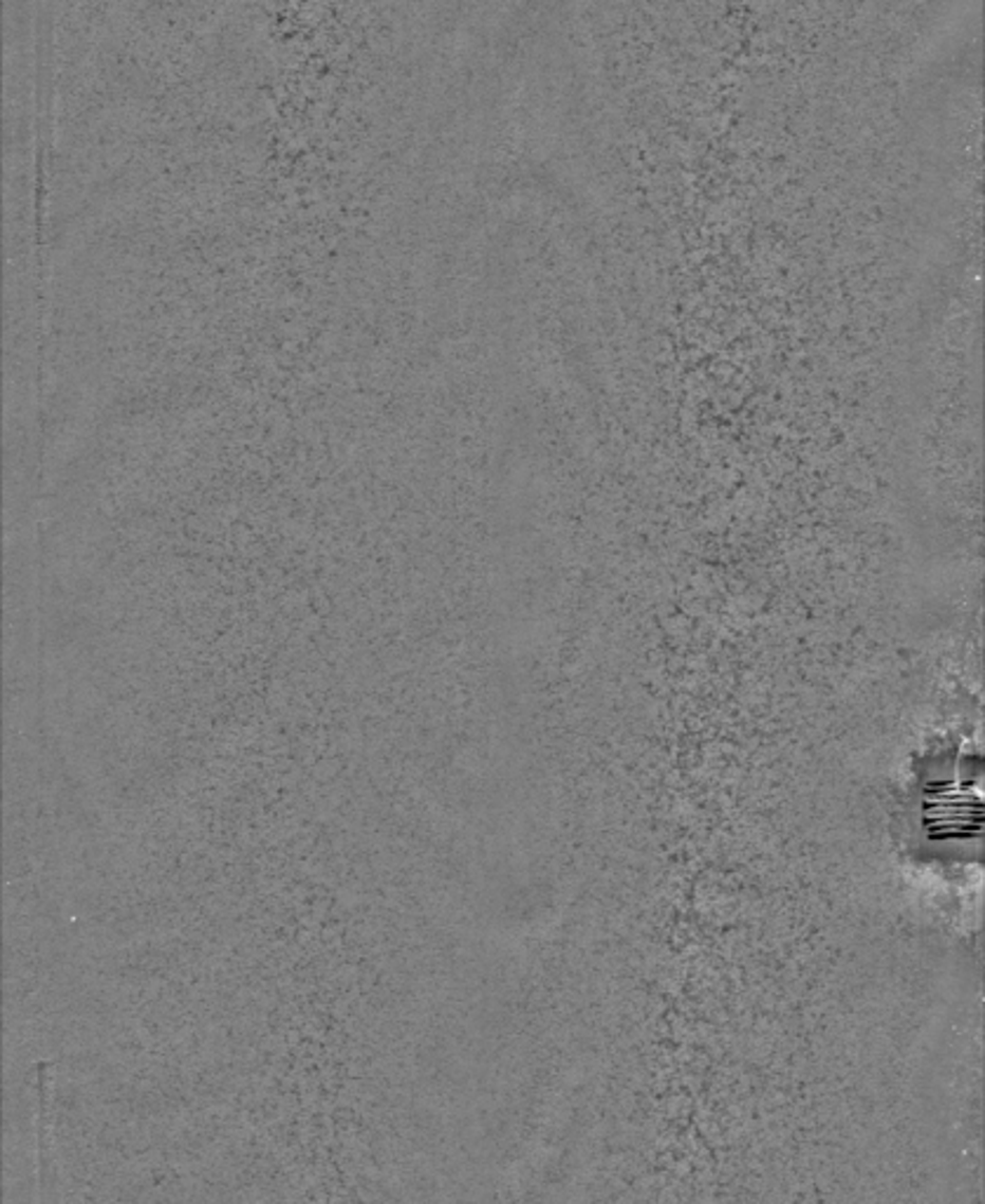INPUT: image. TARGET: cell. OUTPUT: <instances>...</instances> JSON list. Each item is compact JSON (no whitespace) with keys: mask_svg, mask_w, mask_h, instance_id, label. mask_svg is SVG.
<instances>
[{"mask_svg":"<svg viewBox=\"0 0 985 1204\" xmlns=\"http://www.w3.org/2000/svg\"><path fill=\"white\" fill-rule=\"evenodd\" d=\"M48 1063L38 1066V1183L40 1192L52 1188V1153H50V1132H48Z\"/></svg>","mask_w":985,"mask_h":1204,"instance_id":"obj_1","label":"cell"}]
</instances>
